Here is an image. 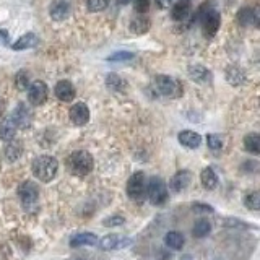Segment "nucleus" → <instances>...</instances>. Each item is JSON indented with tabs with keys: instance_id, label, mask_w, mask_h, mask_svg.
<instances>
[{
	"instance_id": "obj_1",
	"label": "nucleus",
	"mask_w": 260,
	"mask_h": 260,
	"mask_svg": "<svg viewBox=\"0 0 260 260\" xmlns=\"http://www.w3.org/2000/svg\"><path fill=\"white\" fill-rule=\"evenodd\" d=\"M197 18L200 20L203 34L207 38L215 36L218 30H220L221 15L218 13V10L215 9V5L211 2H205L200 5V9H198V12H197Z\"/></svg>"
},
{
	"instance_id": "obj_2",
	"label": "nucleus",
	"mask_w": 260,
	"mask_h": 260,
	"mask_svg": "<svg viewBox=\"0 0 260 260\" xmlns=\"http://www.w3.org/2000/svg\"><path fill=\"white\" fill-rule=\"evenodd\" d=\"M33 174L41 182H51L59 171V161L54 156H39L33 161Z\"/></svg>"
},
{
	"instance_id": "obj_3",
	"label": "nucleus",
	"mask_w": 260,
	"mask_h": 260,
	"mask_svg": "<svg viewBox=\"0 0 260 260\" xmlns=\"http://www.w3.org/2000/svg\"><path fill=\"white\" fill-rule=\"evenodd\" d=\"M67 166L70 169V173L73 176H86L93 171L94 161L93 156L85 152V150H78V152H73L67 160Z\"/></svg>"
},
{
	"instance_id": "obj_4",
	"label": "nucleus",
	"mask_w": 260,
	"mask_h": 260,
	"mask_svg": "<svg viewBox=\"0 0 260 260\" xmlns=\"http://www.w3.org/2000/svg\"><path fill=\"white\" fill-rule=\"evenodd\" d=\"M153 90L156 94H160V96H166L173 99L181 98L184 93L179 81H176L171 77H166V75H158V77L153 80Z\"/></svg>"
},
{
	"instance_id": "obj_5",
	"label": "nucleus",
	"mask_w": 260,
	"mask_h": 260,
	"mask_svg": "<svg viewBox=\"0 0 260 260\" xmlns=\"http://www.w3.org/2000/svg\"><path fill=\"white\" fill-rule=\"evenodd\" d=\"M127 195L135 203H143L147 198V181L143 173H135L127 182Z\"/></svg>"
},
{
	"instance_id": "obj_6",
	"label": "nucleus",
	"mask_w": 260,
	"mask_h": 260,
	"mask_svg": "<svg viewBox=\"0 0 260 260\" xmlns=\"http://www.w3.org/2000/svg\"><path fill=\"white\" fill-rule=\"evenodd\" d=\"M147 197L153 205H163L168 200V187L161 177H152L147 186Z\"/></svg>"
},
{
	"instance_id": "obj_7",
	"label": "nucleus",
	"mask_w": 260,
	"mask_h": 260,
	"mask_svg": "<svg viewBox=\"0 0 260 260\" xmlns=\"http://www.w3.org/2000/svg\"><path fill=\"white\" fill-rule=\"evenodd\" d=\"M18 197H20V200H22L25 208L36 207L38 198H39V187L34 182L26 181L18 187Z\"/></svg>"
},
{
	"instance_id": "obj_8",
	"label": "nucleus",
	"mask_w": 260,
	"mask_h": 260,
	"mask_svg": "<svg viewBox=\"0 0 260 260\" xmlns=\"http://www.w3.org/2000/svg\"><path fill=\"white\" fill-rule=\"evenodd\" d=\"M47 85L44 81H34L28 86V101L33 106H43L47 99Z\"/></svg>"
},
{
	"instance_id": "obj_9",
	"label": "nucleus",
	"mask_w": 260,
	"mask_h": 260,
	"mask_svg": "<svg viewBox=\"0 0 260 260\" xmlns=\"http://www.w3.org/2000/svg\"><path fill=\"white\" fill-rule=\"evenodd\" d=\"M72 12V4L70 0H54L51 4V18L54 22H64L65 18H68Z\"/></svg>"
},
{
	"instance_id": "obj_10",
	"label": "nucleus",
	"mask_w": 260,
	"mask_h": 260,
	"mask_svg": "<svg viewBox=\"0 0 260 260\" xmlns=\"http://www.w3.org/2000/svg\"><path fill=\"white\" fill-rule=\"evenodd\" d=\"M12 119L15 120L18 128H28L33 122V114L30 111V107H26L25 104H18L12 114Z\"/></svg>"
},
{
	"instance_id": "obj_11",
	"label": "nucleus",
	"mask_w": 260,
	"mask_h": 260,
	"mask_svg": "<svg viewBox=\"0 0 260 260\" xmlns=\"http://www.w3.org/2000/svg\"><path fill=\"white\" fill-rule=\"evenodd\" d=\"M70 120L75 125H85L90 120V109L83 102H77L70 107Z\"/></svg>"
},
{
	"instance_id": "obj_12",
	"label": "nucleus",
	"mask_w": 260,
	"mask_h": 260,
	"mask_svg": "<svg viewBox=\"0 0 260 260\" xmlns=\"http://www.w3.org/2000/svg\"><path fill=\"white\" fill-rule=\"evenodd\" d=\"M98 242L101 245V249L112 250V249H124V247H127V245L132 244V239H122L117 234H109V236H104Z\"/></svg>"
},
{
	"instance_id": "obj_13",
	"label": "nucleus",
	"mask_w": 260,
	"mask_h": 260,
	"mask_svg": "<svg viewBox=\"0 0 260 260\" xmlns=\"http://www.w3.org/2000/svg\"><path fill=\"white\" fill-rule=\"evenodd\" d=\"M56 96L62 102H70L75 99V86L72 81L68 80H60L56 85Z\"/></svg>"
},
{
	"instance_id": "obj_14",
	"label": "nucleus",
	"mask_w": 260,
	"mask_h": 260,
	"mask_svg": "<svg viewBox=\"0 0 260 260\" xmlns=\"http://www.w3.org/2000/svg\"><path fill=\"white\" fill-rule=\"evenodd\" d=\"M189 77H190V80H194L195 83H200V85L211 83V72L202 65H190Z\"/></svg>"
},
{
	"instance_id": "obj_15",
	"label": "nucleus",
	"mask_w": 260,
	"mask_h": 260,
	"mask_svg": "<svg viewBox=\"0 0 260 260\" xmlns=\"http://www.w3.org/2000/svg\"><path fill=\"white\" fill-rule=\"evenodd\" d=\"M190 12H192V5H190V0H179L171 10V15L176 20V22H186V20L190 17Z\"/></svg>"
},
{
	"instance_id": "obj_16",
	"label": "nucleus",
	"mask_w": 260,
	"mask_h": 260,
	"mask_svg": "<svg viewBox=\"0 0 260 260\" xmlns=\"http://www.w3.org/2000/svg\"><path fill=\"white\" fill-rule=\"evenodd\" d=\"M152 23H150V18L145 17V13H139V15H135L132 20H130V31L137 36H142V34H145Z\"/></svg>"
},
{
	"instance_id": "obj_17",
	"label": "nucleus",
	"mask_w": 260,
	"mask_h": 260,
	"mask_svg": "<svg viewBox=\"0 0 260 260\" xmlns=\"http://www.w3.org/2000/svg\"><path fill=\"white\" fill-rule=\"evenodd\" d=\"M237 22L242 26H258V15L255 9L244 7L237 13Z\"/></svg>"
},
{
	"instance_id": "obj_18",
	"label": "nucleus",
	"mask_w": 260,
	"mask_h": 260,
	"mask_svg": "<svg viewBox=\"0 0 260 260\" xmlns=\"http://www.w3.org/2000/svg\"><path fill=\"white\" fill-rule=\"evenodd\" d=\"M39 44V38L34 33H26L23 34L18 41H15L10 47L13 51H23V49H33Z\"/></svg>"
},
{
	"instance_id": "obj_19",
	"label": "nucleus",
	"mask_w": 260,
	"mask_h": 260,
	"mask_svg": "<svg viewBox=\"0 0 260 260\" xmlns=\"http://www.w3.org/2000/svg\"><path fill=\"white\" fill-rule=\"evenodd\" d=\"M179 142H181V145H184L186 148L195 150L200 147L202 137L197 132H192V130H184V132L179 134Z\"/></svg>"
},
{
	"instance_id": "obj_20",
	"label": "nucleus",
	"mask_w": 260,
	"mask_h": 260,
	"mask_svg": "<svg viewBox=\"0 0 260 260\" xmlns=\"http://www.w3.org/2000/svg\"><path fill=\"white\" fill-rule=\"evenodd\" d=\"M17 124H15V120L12 119V115L10 117H7L2 120V124H0V139H2L4 142H10L15 139V135H17Z\"/></svg>"
},
{
	"instance_id": "obj_21",
	"label": "nucleus",
	"mask_w": 260,
	"mask_h": 260,
	"mask_svg": "<svg viewBox=\"0 0 260 260\" xmlns=\"http://www.w3.org/2000/svg\"><path fill=\"white\" fill-rule=\"evenodd\" d=\"M190 177L192 176H190L189 171H179V173L171 179V189H173L174 192H182L190 184Z\"/></svg>"
},
{
	"instance_id": "obj_22",
	"label": "nucleus",
	"mask_w": 260,
	"mask_h": 260,
	"mask_svg": "<svg viewBox=\"0 0 260 260\" xmlns=\"http://www.w3.org/2000/svg\"><path fill=\"white\" fill-rule=\"evenodd\" d=\"M98 244V237L93 232H80L70 239V247H81V245H94Z\"/></svg>"
},
{
	"instance_id": "obj_23",
	"label": "nucleus",
	"mask_w": 260,
	"mask_h": 260,
	"mask_svg": "<svg viewBox=\"0 0 260 260\" xmlns=\"http://www.w3.org/2000/svg\"><path fill=\"white\" fill-rule=\"evenodd\" d=\"M23 153V145H22V142H18V140H10L9 142V145L5 147V158L9 160L10 163L13 161H17L20 156H22Z\"/></svg>"
},
{
	"instance_id": "obj_24",
	"label": "nucleus",
	"mask_w": 260,
	"mask_h": 260,
	"mask_svg": "<svg viewBox=\"0 0 260 260\" xmlns=\"http://www.w3.org/2000/svg\"><path fill=\"white\" fill-rule=\"evenodd\" d=\"M184 242H186V239H184V236L181 234L179 231H169L168 234L164 236V244H166L168 247L173 249V250L182 249Z\"/></svg>"
},
{
	"instance_id": "obj_25",
	"label": "nucleus",
	"mask_w": 260,
	"mask_h": 260,
	"mask_svg": "<svg viewBox=\"0 0 260 260\" xmlns=\"http://www.w3.org/2000/svg\"><path fill=\"white\" fill-rule=\"evenodd\" d=\"M200 181H202V186L207 189V190H213L218 186V177L215 174V171L211 168H205L200 174Z\"/></svg>"
},
{
	"instance_id": "obj_26",
	"label": "nucleus",
	"mask_w": 260,
	"mask_h": 260,
	"mask_svg": "<svg viewBox=\"0 0 260 260\" xmlns=\"http://www.w3.org/2000/svg\"><path fill=\"white\" fill-rule=\"evenodd\" d=\"M226 80L229 81V85L239 86L245 81V75L239 67L232 65V67H228V70H226Z\"/></svg>"
},
{
	"instance_id": "obj_27",
	"label": "nucleus",
	"mask_w": 260,
	"mask_h": 260,
	"mask_svg": "<svg viewBox=\"0 0 260 260\" xmlns=\"http://www.w3.org/2000/svg\"><path fill=\"white\" fill-rule=\"evenodd\" d=\"M106 85L107 88L111 91H115V93H122V91H125V80H122L119 75H115V73H109L107 75V78H106Z\"/></svg>"
},
{
	"instance_id": "obj_28",
	"label": "nucleus",
	"mask_w": 260,
	"mask_h": 260,
	"mask_svg": "<svg viewBox=\"0 0 260 260\" xmlns=\"http://www.w3.org/2000/svg\"><path fill=\"white\" fill-rule=\"evenodd\" d=\"M244 148L252 155L260 153V137L258 134H249L244 139Z\"/></svg>"
},
{
	"instance_id": "obj_29",
	"label": "nucleus",
	"mask_w": 260,
	"mask_h": 260,
	"mask_svg": "<svg viewBox=\"0 0 260 260\" xmlns=\"http://www.w3.org/2000/svg\"><path fill=\"white\" fill-rule=\"evenodd\" d=\"M210 231H211V224L207 220H198L194 224V229H192L195 237H205V236H208Z\"/></svg>"
},
{
	"instance_id": "obj_30",
	"label": "nucleus",
	"mask_w": 260,
	"mask_h": 260,
	"mask_svg": "<svg viewBox=\"0 0 260 260\" xmlns=\"http://www.w3.org/2000/svg\"><path fill=\"white\" fill-rule=\"evenodd\" d=\"M15 85L20 91H26L28 90V86H30V75L28 72H25V70H20L17 73V77H15Z\"/></svg>"
},
{
	"instance_id": "obj_31",
	"label": "nucleus",
	"mask_w": 260,
	"mask_h": 260,
	"mask_svg": "<svg viewBox=\"0 0 260 260\" xmlns=\"http://www.w3.org/2000/svg\"><path fill=\"white\" fill-rule=\"evenodd\" d=\"M109 2L111 0H85V5L90 12H102L104 9H107Z\"/></svg>"
},
{
	"instance_id": "obj_32",
	"label": "nucleus",
	"mask_w": 260,
	"mask_h": 260,
	"mask_svg": "<svg viewBox=\"0 0 260 260\" xmlns=\"http://www.w3.org/2000/svg\"><path fill=\"white\" fill-rule=\"evenodd\" d=\"M244 203H245V207L247 208L257 211L260 208V195H258V192H250V194L245 195Z\"/></svg>"
},
{
	"instance_id": "obj_33",
	"label": "nucleus",
	"mask_w": 260,
	"mask_h": 260,
	"mask_svg": "<svg viewBox=\"0 0 260 260\" xmlns=\"http://www.w3.org/2000/svg\"><path fill=\"white\" fill-rule=\"evenodd\" d=\"M135 56L132 52H125V51H119L112 54V56L107 57V62H127V60H132Z\"/></svg>"
},
{
	"instance_id": "obj_34",
	"label": "nucleus",
	"mask_w": 260,
	"mask_h": 260,
	"mask_svg": "<svg viewBox=\"0 0 260 260\" xmlns=\"http://www.w3.org/2000/svg\"><path fill=\"white\" fill-rule=\"evenodd\" d=\"M207 143H208V148L210 150H213V152H218V150H221L223 147V139L220 135H216V134H210L207 137Z\"/></svg>"
},
{
	"instance_id": "obj_35",
	"label": "nucleus",
	"mask_w": 260,
	"mask_h": 260,
	"mask_svg": "<svg viewBox=\"0 0 260 260\" xmlns=\"http://www.w3.org/2000/svg\"><path fill=\"white\" fill-rule=\"evenodd\" d=\"M124 223H125V218L120 216V215H112V216H109V218H106L104 221H102V224H104L106 228L120 226V224H124Z\"/></svg>"
},
{
	"instance_id": "obj_36",
	"label": "nucleus",
	"mask_w": 260,
	"mask_h": 260,
	"mask_svg": "<svg viewBox=\"0 0 260 260\" xmlns=\"http://www.w3.org/2000/svg\"><path fill=\"white\" fill-rule=\"evenodd\" d=\"M137 13H147L150 9V0H132Z\"/></svg>"
},
{
	"instance_id": "obj_37",
	"label": "nucleus",
	"mask_w": 260,
	"mask_h": 260,
	"mask_svg": "<svg viewBox=\"0 0 260 260\" xmlns=\"http://www.w3.org/2000/svg\"><path fill=\"white\" fill-rule=\"evenodd\" d=\"M194 211H197V213H213V208L205 203H194Z\"/></svg>"
},
{
	"instance_id": "obj_38",
	"label": "nucleus",
	"mask_w": 260,
	"mask_h": 260,
	"mask_svg": "<svg viewBox=\"0 0 260 260\" xmlns=\"http://www.w3.org/2000/svg\"><path fill=\"white\" fill-rule=\"evenodd\" d=\"M0 44L9 46V33L5 30H0Z\"/></svg>"
},
{
	"instance_id": "obj_39",
	"label": "nucleus",
	"mask_w": 260,
	"mask_h": 260,
	"mask_svg": "<svg viewBox=\"0 0 260 260\" xmlns=\"http://www.w3.org/2000/svg\"><path fill=\"white\" fill-rule=\"evenodd\" d=\"M155 2H156V5L160 7V9H168L173 0H155Z\"/></svg>"
},
{
	"instance_id": "obj_40",
	"label": "nucleus",
	"mask_w": 260,
	"mask_h": 260,
	"mask_svg": "<svg viewBox=\"0 0 260 260\" xmlns=\"http://www.w3.org/2000/svg\"><path fill=\"white\" fill-rule=\"evenodd\" d=\"M130 2H132V0H119V4H122V5H127Z\"/></svg>"
}]
</instances>
